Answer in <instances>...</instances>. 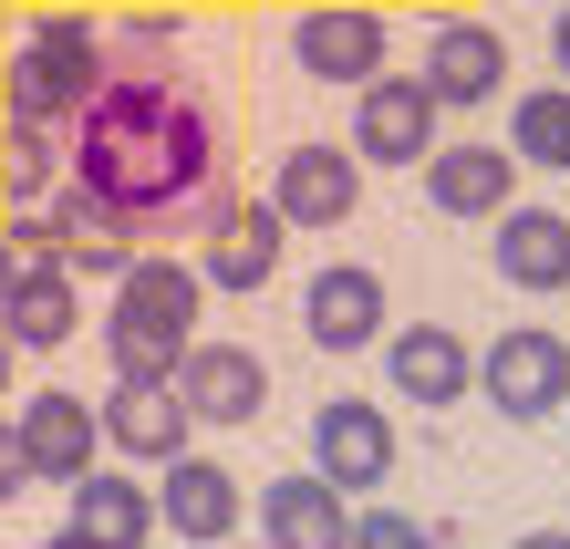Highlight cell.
<instances>
[{"instance_id":"cell-1","label":"cell","mask_w":570,"mask_h":549,"mask_svg":"<svg viewBox=\"0 0 570 549\" xmlns=\"http://www.w3.org/2000/svg\"><path fill=\"white\" fill-rule=\"evenodd\" d=\"M73 146V187L136 238L177 228V208L218 177V105L177 73H105V94L83 105Z\"/></svg>"},{"instance_id":"cell-2","label":"cell","mask_w":570,"mask_h":549,"mask_svg":"<svg viewBox=\"0 0 570 549\" xmlns=\"http://www.w3.org/2000/svg\"><path fill=\"white\" fill-rule=\"evenodd\" d=\"M197 269L187 259H136L115 281V312H105V353L115 373H177L197 353Z\"/></svg>"},{"instance_id":"cell-3","label":"cell","mask_w":570,"mask_h":549,"mask_svg":"<svg viewBox=\"0 0 570 549\" xmlns=\"http://www.w3.org/2000/svg\"><path fill=\"white\" fill-rule=\"evenodd\" d=\"M94 94H105V42H94L83 21H31L21 52H11V73H0L11 125H42V135H73Z\"/></svg>"},{"instance_id":"cell-4","label":"cell","mask_w":570,"mask_h":549,"mask_svg":"<svg viewBox=\"0 0 570 549\" xmlns=\"http://www.w3.org/2000/svg\"><path fill=\"white\" fill-rule=\"evenodd\" d=\"M478 394L498 404V415H560V404H570V342L540 332V322L498 332L478 353Z\"/></svg>"},{"instance_id":"cell-5","label":"cell","mask_w":570,"mask_h":549,"mask_svg":"<svg viewBox=\"0 0 570 549\" xmlns=\"http://www.w3.org/2000/svg\"><path fill=\"white\" fill-rule=\"evenodd\" d=\"M94 425H105L115 457H146V467H177L187 457V394H177V373H115V394L94 404Z\"/></svg>"},{"instance_id":"cell-6","label":"cell","mask_w":570,"mask_h":549,"mask_svg":"<svg viewBox=\"0 0 570 549\" xmlns=\"http://www.w3.org/2000/svg\"><path fill=\"white\" fill-rule=\"evenodd\" d=\"M312 477H332L343 498L384 488V477H394V425H384V404H363V394H332L322 415H312Z\"/></svg>"},{"instance_id":"cell-7","label":"cell","mask_w":570,"mask_h":549,"mask_svg":"<svg viewBox=\"0 0 570 549\" xmlns=\"http://www.w3.org/2000/svg\"><path fill=\"white\" fill-rule=\"evenodd\" d=\"M435 94H425V73L415 84H394V73H374L363 84V105H353V156L363 166H425L435 156Z\"/></svg>"},{"instance_id":"cell-8","label":"cell","mask_w":570,"mask_h":549,"mask_svg":"<svg viewBox=\"0 0 570 549\" xmlns=\"http://www.w3.org/2000/svg\"><path fill=\"white\" fill-rule=\"evenodd\" d=\"M177 394L197 425H259V404H271V363L249 353V342H197L177 363Z\"/></svg>"},{"instance_id":"cell-9","label":"cell","mask_w":570,"mask_h":549,"mask_svg":"<svg viewBox=\"0 0 570 549\" xmlns=\"http://www.w3.org/2000/svg\"><path fill=\"white\" fill-rule=\"evenodd\" d=\"M11 425H21V457H31V477H42V488H83V477H94L105 425H94L83 394H31Z\"/></svg>"},{"instance_id":"cell-10","label":"cell","mask_w":570,"mask_h":549,"mask_svg":"<svg viewBox=\"0 0 570 549\" xmlns=\"http://www.w3.org/2000/svg\"><path fill=\"white\" fill-rule=\"evenodd\" d=\"M271 208H281V228H343V218L363 208V166H353L343 146H291Z\"/></svg>"},{"instance_id":"cell-11","label":"cell","mask_w":570,"mask_h":549,"mask_svg":"<svg viewBox=\"0 0 570 549\" xmlns=\"http://www.w3.org/2000/svg\"><path fill=\"white\" fill-rule=\"evenodd\" d=\"M301 332L322 342V353H363V342H384V281L363 259H332L312 291H301Z\"/></svg>"},{"instance_id":"cell-12","label":"cell","mask_w":570,"mask_h":549,"mask_svg":"<svg viewBox=\"0 0 570 549\" xmlns=\"http://www.w3.org/2000/svg\"><path fill=\"white\" fill-rule=\"evenodd\" d=\"M259 539L271 549H353V508H343V488L332 477H271L259 488Z\"/></svg>"},{"instance_id":"cell-13","label":"cell","mask_w":570,"mask_h":549,"mask_svg":"<svg viewBox=\"0 0 570 549\" xmlns=\"http://www.w3.org/2000/svg\"><path fill=\"white\" fill-rule=\"evenodd\" d=\"M498 84H509V42L488 21H435L425 31V94L435 105H498Z\"/></svg>"},{"instance_id":"cell-14","label":"cell","mask_w":570,"mask_h":549,"mask_svg":"<svg viewBox=\"0 0 570 549\" xmlns=\"http://www.w3.org/2000/svg\"><path fill=\"white\" fill-rule=\"evenodd\" d=\"M146 539H156V488L105 477V467L73 488V519L52 529V549H146Z\"/></svg>"},{"instance_id":"cell-15","label":"cell","mask_w":570,"mask_h":549,"mask_svg":"<svg viewBox=\"0 0 570 549\" xmlns=\"http://www.w3.org/2000/svg\"><path fill=\"white\" fill-rule=\"evenodd\" d=\"M415 177L446 218H509L519 208V156H498V146H435Z\"/></svg>"},{"instance_id":"cell-16","label":"cell","mask_w":570,"mask_h":549,"mask_svg":"<svg viewBox=\"0 0 570 549\" xmlns=\"http://www.w3.org/2000/svg\"><path fill=\"white\" fill-rule=\"evenodd\" d=\"M291 52L312 84H374L384 73V21L374 11H301L291 21Z\"/></svg>"},{"instance_id":"cell-17","label":"cell","mask_w":570,"mask_h":549,"mask_svg":"<svg viewBox=\"0 0 570 549\" xmlns=\"http://www.w3.org/2000/svg\"><path fill=\"white\" fill-rule=\"evenodd\" d=\"M384 373H394V394H405V404H425V415H446V404H456L466 384H478L466 342H456V332H435V322L394 332V342H384Z\"/></svg>"},{"instance_id":"cell-18","label":"cell","mask_w":570,"mask_h":549,"mask_svg":"<svg viewBox=\"0 0 570 549\" xmlns=\"http://www.w3.org/2000/svg\"><path fill=\"white\" fill-rule=\"evenodd\" d=\"M281 238H291L281 208H249V197H239V208L208 228V259H197V281H218V291H259V281L281 269Z\"/></svg>"},{"instance_id":"cell-19","label":"cell","mask_w":570,"mask_h":549,"mask_svg":"<svg viewBox=\"0 0 570 549\" xmlns=\"http://www.w3.org/2000/svg\"><path fill=\"white\" fill-rule=\"evenodd\" d=\"M498 281L570 291V218L560 208H509V218H498Z\"/></svg>"},{"instance_id":"cell-20","label":"cell","mask_w":570,"mask_h":549,"mask_svg":"<svg viewBox=\"0 0 570 549\" xmlns=\"http://www.w3.org/2000/svg\"><path fill=\"white\" fill-rule=\"evenodd\" d=\"M156 519L177 529V539H228V529H239V477L208 467V457H177V467H166Z\"/></svg>"},{"instance_id":"cell-21","label":"cell","mask_w":570,"mask_h":549,"mask_svg":"<svg viewBox=\"0 0 570 549\" xmlns=\"http://www.w3.org/2000/svg\"><path fill=\"white\" fill-rule=\"evenodd\" d=\"M73 177V146L42 125H0V208L31 218V208H52V187Z\"/></svg>"},{"instance_id":"cell-22","label":"cell","mask_w":570,"mask_h":549,"mask_svg":"<svg viewBox=\"0 0 570 549\" xmlns=\"http://www.w3.org/2000/svg\"><path fill=\"white\" fill-rule=\"evenodd\" d=\"M0 332H11V353H52V342H73L83 332L73 269H52V281H31V291H0Z\"/></svg>"},{"instance_id":"cell-23","label":"cell","mask_w":570,"mask_h":549,"mask_svg":"<svg viewBox=\"0 0 570 549\" xmlns=\"http://www.w3.org/2000/svg\"><path fill=\"white\" fill-rule=\"evenodd\" d=\"M509 156L519 177L540 166V177H570V84H529L509 105Z\"/></svg>"},{"instance_id":"cell-24","label":"cell","mask_w":570,"mask_h":549,"mask_svg":"<svg viewBox=\"0 0 570 549\" xmlns=\"http://www.w3.org/2000/svg\"><path fill=\"white\" fill-rule=\"evenodd\" d=\"M62 269V228L31 208V218H0V291H31Z\"/></svg>"},{"instance_id":"cell-25","label":"cell","mask_w":570,"mask_h":549,"mask_svg":"<svg viewBox=\"0 0 570 549\" xmlns=\"http://www.w3.org/2000/svg\"><path fill=\"white\" fill-rule=\"evenodd\" d=\"M353 549H435V529H415L405 508H363V519H353Z\"/></svg>"},{"instance_id":"cell-26","label":"cell","mask_w":570,"mask_h":549,"mask_svg":"<svg viewBox=\"0 0 570 549\" xmlns=\"http://www.w3.org/2000/svg\"><path fill=\"white\" fill-rule=\"evenodd\" d=\"M21 488H42V477H31V457H21V425H0V508H11Z\"/></svg>"},{"instance_id":"cell-27","label":"cell","mask_w":570,"mask_h":549,"mask_svg":"<svg viewBox=\"0 0 570 549\" xmlns=\"http://www.w3.org/2000/svg\"><path fill=\"white\" fill-rule=\"evenodd\" d=\"M550 52H560V84H570V11L550 21Z\"/></svg>"},{"instance_id":"cell-28","label":"cell","mask_w":570,"mask_h":549,"mask_svg":"<svg viewBox=\"0 0 570 549\" xmlns=\"http://www.w3.org/2000/svg\"><path fill=\"white\" fill-rule=\"evenodd\" d=\"M11 363H21V353H11V332H0V394H11Z\"/></svg>"},{"instance_id":"cell-29","label":"cell","mask_w":570,"mask_h":549,"mask_svg":"<svg viewBox=\"0 0 570 549\" xmlns=\"http://www.w3.org/2000/svg\"><path fill=\"white\" fill-rule=\"evenodd\" d=\"M0 11H11V0H0Z\"/></svg>"}]
</instances>
